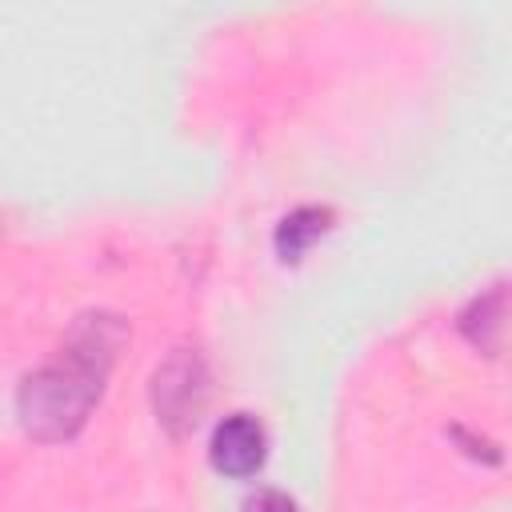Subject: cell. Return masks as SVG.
<instances>
[{
    "label": "cell",
    "mask_w": 512,
    "mask_h": 512,
    "mask_svg": "<svg viewBox=\"0 0 512 512\" xmlns=\"http://www.w3.org/2000/svg\"><path fill=\"white\" fill-rule=\"evenodd\" d=\"M460 332L488 356L500 352L504 344V284H496L492 292L476 296L464 312H460Z\"/></svg>",
    "instance_id": "277c9868"
},
{
    "label": "cell",
    "mask_w": 512,
    "mask_h": 512,
    "mask_svg": "<svg viewBox=\"0 0 512 512\" xmlns=\"http://www.w3.org/2000/svg\"><path fill=\"white\" fill-rule=\"evenodd\" d=\"M204 400H208V376H204V364L196 352H176L156 368L152 404H156V420L172 436H184L196 424Z\"/></svg>",
    "instance_id": "7a4b0ae2"
},
{
    "label": "cell",
    "mask_w": 512,
    "mask_h": 512,
    "mask_svg": "<svg viewBox=\"0 0 512 512\" xmlns=\"http://www.w3.org/2000/svg\"><path fill=\"white\" fill-rule=\"evenodd\" d=\"M244 512H300L284 492H272V488H264V492H256L248 504H244Z\"/></svg>",
    "instance_id": "8992f818"
},
{
    "label": "cell",
    "mask_w": 512,
    "mask_h": 512,
    "mask_svg": "<svg viewBox=\"0 0 512 512\" xmlns=\"http://www.w3.org/2000/svg\"><path fill=\"white\" fill-rule=\"evenodd\" d=\"M120 340H124V328L116 316H84L72 328L60 356L36 368L32 376H24L16 392V412L24 432L48 444L76 436L92 404L100 400V388Z\"/></svg>",
    "instance_id": "6da1fadb"
},
{
    "label": "cell",
    "mask_w": 512,
    "mask_h": 512,
    "mask_svg": "<svg viewBox=\"0 0 512 512\" xmlns=\"http://www.w3.org/2000/svg\"><path fill=\"white\" fill-rule=\"evenodd\" d=\"M328 220H332L328 208H296V212H288L280 220V228H276V252H280V260H300L328 232Z\"/></svg>",
    "instance_id": "5b68a950"
},
{
    "label": "cell",
    "mask_w": 512,
    "mask_h": 512,
    "mask_svg": "<svg viewBox=\"0 0 512 512\" xmlns=\"http://www.w3.org/2000/svg\"><path fill=\"white\" fill-rule=\"evenodd\" d=\"M212 464L224 476H252L264 464V428L244 412H236L224 424H216V432H212Z\"/></svg>",
    "instance_id": "3957f363"
}]
</instances>
